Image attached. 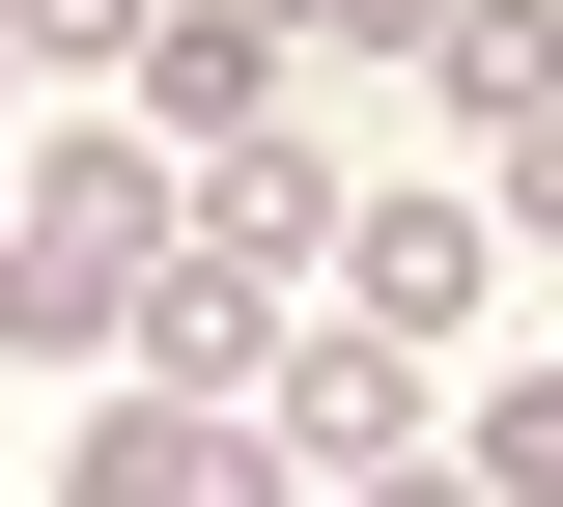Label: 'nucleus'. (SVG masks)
I'll return each mask as SVG.
<instances>
[{
  "mask_svg": "<svg viewBox=\"0 0 563 507\" xmlns=\"http://www.w3.org/2000/svg\"><path fill=\"white\" fill-rule=\"evenodd\" d=\"M29 113H57V85H29V29H0V169H29Z\"/></svg>",
  "mask_w": 563,
  "mask_h": 507,
  "instance_id": "nucleus-13",
  "label": "nucleus"
},
{
  "mask_svg": "<svg viewBox=\"0 0 563 507\" xmlns=\"http://www.w3.org/2000/svg\"><path fill=\"white\" fill-rule=\"evenodd\" d=\"M254 29H310V57H422V0H254Z\"/></svg>",
  "mask_w": 563,
  "mask_h": 507,
  "instance_id": "nucleus-10",
  "label": "nucleus"
},
{
  "mask_svg": "<svg viewBox=\"0 0 563 507\" xmlns=\"http://www.w3.org/2000/svg\"><path fill=\"white\" fill-rule=\"evenodd\" d=\"M0 29H29V85H141V29H169V0H0Z\"/></svg>",
  "mask_w": 563,
  "mask_h": 507,
  "instance_id": "nucleus-9",
  "label": "nucleus"
},
{
  "mask_svg": "<svg viewBox=\"0 0 563 507\" xmlns=\"http://www.w3.org/2000/svg\"><path fill=\"white\" fill-rule=\"evenodd\" d=\"M141 283H169L141 225H57L29 169H0V366H85V395H113V366H141Z\"/></svg>",
  "mask_w": 563,
  "mask_h": 507,
  "instance_id": "nucleus-2",
  "label": "nucleus"
},
{
  "mask_svg": "<svg viewBox=\"0 0 563 507\" xmlns=\"http://www.w3.org/2000/svg\"><path fill=\"white\" fill-rule=\"evenodd\" d=\"M339 225H366V169L310 142V113H282V142H225V169H198V225H169V254H254V283H339Z\"/></svg>",
  "mask_w": 563,
  "mask_h": 507,
  "instance_id": "nucleus-5",
  "label": "nucleus"
},
{
  "mask_svg": "<svg viewBox=\"0 0 563 507\" xmlns=\"http://www.w3.org/2000/svg\"><path fill=\"white\" fill-rule=\"evenodd\" d=\"M339 283H254V254H169L141 283V395H282V339H310Z\"/></svg>",
  "mask_w": 563,
  "mask_h": 507,
  "instance_id": "nucleus-6",
  "label": "nucleus"
},
{
  "mask_svg": "<svg viewBox=\"0 0 563 507\" xmlns=\"http://www.w3.org/2000/svg\"><path fill=\"white\" fill-rule=\"evenodd\" d=\"M0 507H29V480H0Z\"/></svg>",
  "mask_w": 563,
  "mask_h": 507,
  "instance_id": "nucleus-14",
  "label": "nucleus"
},
{
  "mask_svg": "<svg viewBox=\"0 0 563 507\" xmlns=\"http://www.w3.org/2000/svg\"><path fill=\"white\" fill-rule=\"evenodd\" d=\"M339 310H395V339H451V366H479V310H507V169H479V142L366 169V225H339Z\"/></svg>",
  "mask_w": 563,
  "mask_h": 507,
  "instance_id": "nucleus-1",
  "label": "nucleus"
},
{
  "mask_svg": "<svg viewBox=\"0 0 563 507\" xmlns=\"http://www.w3.org/2000/svg\"><path fill=\"white\" fill-rule=\"evenodd\" d=\"M422 113H451V142H536V113H563V0H422Z\"/></svg>",
  "mask_w": 563,
  "mask_h": 507,
  "instance_id": "nucleus-7",
  "label": "nucleus"
},
{
  "mask_svg": "<svg viewBox=\"0 0 563 507\" xmlns=\"http://www.w3.org/2000/svg\"><path fill=\"white\" fill-rule=\"evenodd\" d=\"M451 395H479V366L395 339V310H310V339H282V451H339V480L366 451H451Z\"/></svg>",
  "mask_w": 563,
  "mask_h": 507,
  "instance_id": "nucleus-3",
  "label": "nucleus"
},
{
  "mask_svg": "<svg viewBox=\"0 0 563 507\" xmlns=\"http://www.w3.org/2000/svg\"><path fill=\"white\" fill-rule=\"evenodd\" d=\"M339 507H479V451H366V480H339Z\"/></svg>",
  "mask_w": 563,
  "mask_h": 507,
  "instance_id": "nucleus-12",
  "label": "nucleus"
},
{
  "mask_svg": "<svg viewBox=\"0 0 563 507\" xmlns=\"http://www.w3.org/2000/svg\"><path fill=\"white\" fill-rule=\"evenodd\" d=\"M451 451H479V507H563V366H479V395H451Z\"/></svg>",
  "mask_w": 563,
  "mask_h": 507,
  "instance_id": "nucleus-8",
  "label": "nucleus"
},
{
  "mask_svg": "<svg viewBox=\"0 0 563 507\" xmlns=\"http://www.w3.org/2000/svg\"><path fill=\"white\" fill-rule=\"evenodd\" d=\"M113 113H141V142H198V169H225V142H282V113H310V29H254V0H169Z\"/></svg>",
  "mask_w": 563,
  "mask_h": 507,
  "instance_id": "nucleus-4",
  "label": "nucleus"
},
{
  "mask_svg": "<svg viewBox=\"0 0 563 507\" xmlns=\"http://www.w3.org/2000/svg\"><path fill=\"white\" fill-rule=\"evenodd\" d=\"M507 169V254H563V113H536V142H479Z\"/></svg>",
  "mask_w": 563,
  "mask_h": 507,
  "instance_id": "nucleus-11",
  "label": "nucleus"
}]
</instances>
